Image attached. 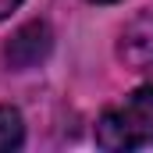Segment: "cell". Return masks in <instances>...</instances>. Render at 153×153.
I'll list each match as a JSON object with an SVG mask.
<instances>
[{"label": "cell", "instance_id": "cell-5", "mask_svg": "<svg viewBox=\"0 0 153 153\" xmlns=\"http://www.w3.org/2000/svg\"><path fill=\"white\" fill-rule=\"evenodd\" d=\"M18 4H22V0H0V22H4L11 11H18Z\"/></svg>", "mask_w": 153, "mask_h": 153}, {"label": "cell", "instance_id": "cell-3", "mask_svg": "<svg viewBox=\"0 0 153 153\" xmlns=\"http://www.w3.org/2000/svg\"><path fill=\"white\" fill-rule=\"evenodd\" d=\"M117 57L135 68V71H146L153 68V11H143L135 14L125 32H121V43H117Z\"/></svg>", "mask_w": 153, "mask_h": 153}, {"label": "cell", "instance_id": "cell-2", "mask_svg": "<svg viewBox=\"0 0 153 153\" xmlns=\"http://www.w3.org/2000/svg\"><path fill=\"white\" fill-rule=\"evenodd\" d=\"M50 50H53V32H50V25H46V22H29V25H22L14 36L7 39L4 61H7V68L25 71V68L43 64V61L50 57Z\"/></svg>", "mask_w": 153, "mask_h": 153}, {"label": "cell", "instance_id": "cell-4", "mask_svg": "<svg viewBox=\"0 0 153 153\" xmlns=\"http://www.w3.org/2000/svg\"><path fill=\"white\" fill-rule=\"evenodd\" d=\"M25 143V121L14 107H0V153L18 150Z\"/></svg>", "mask_w": 153, "mask_h": 153}, {"label": "cell", "instance_id": "cell-1", "mask_svg": "<svg viewBox=\"0 0 153 153\" xmlns=\"http://www.w3.org/2000/svg\"><path fill=\"white\" fill-rule=\"evenodd\" d=\"M96 143L103 150L153 146V85H139L121 107L103 111L96 121Z\"/></svg>", "mask_w": 153, "mask_h": 153}, {"label": "cell", "instance_id": "cell-6", "mask_svg": "<svg viewBox=\"0 0 153 153\" xmlns=\"http://www.w3.org/2000/svg\"><path fill=\"white\" fill-rule=\"evenodd\" d=\"M93 4H114V0H93Z\"/></svg>", "mask_w": 153, "mask_h": 153}]
</instances>
